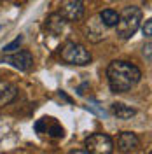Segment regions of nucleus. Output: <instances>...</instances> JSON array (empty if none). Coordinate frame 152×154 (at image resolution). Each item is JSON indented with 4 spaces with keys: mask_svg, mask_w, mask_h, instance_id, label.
Returning a JSON list of instances; mask_svg holds the SVG:
<instances>
[{
    "mask_svg": "<svg viewBox=\"0 0 152 154\" xmlns=\"http://www.w3.org/2000/svg\"><path fill=\"white\" fill-rule=\"evenodd\" d=\"M68 154H89L87 151H81V149H75V151H72V152H68Z\"/></svg>",
    "mask_w": 152,
    "mask_h": 154,
    "instance_id": "17",
    "label": "nucleus"
},
{
    "mask_svg": "<svg viewBox=\"0 0 152 154\" xmlns=\"http://www.w3.org/2000/svg\"><path fill=\"white\" fill-rule=\"evenodd\" d=\"M16 96H18V88L7 81H0V107L9 105Z\"/></svg>",
    "mask_w": 152,
    "mask_h": 154,
    "instance_id": "9",
    "label": "nucleus"
},
{
    "mask_svg": "<svg viewBox=\"0 0 152 154\" xmlns=\"http://www.w3.org/2000/svg\"><path fill=\"white\" fill-rule=\"evenodd\" d=\"M105 28H107V26L100 21V18H98V16H93V18L84 25V33L91 42H100V40L105 38Z\"/></svg>",
    "mask_w": 152,
    "mask_h": 154,
    "instance_id": "6",
    "label": "nucleus"
},
{
    "mask_svg": "<svg viewBox=\"0 0 152 154\" xmlns=\"http://www.w3.org/2000/svg\"><path fill=\"white\" fill-rule=\"evenodd\" d=\"M152 44H150V40H147V44L143 46V56H145V60H147V63H150L152 61Z\"/></svg>",
    "mask_w": 152,
    "mask_h": 154,
    "instance_id": "16",
    "label": "nucleus"
},
{
    "mask_svg": "<svg viewBox=\"0 0 152 154\" xmlns=\"http://www.w3.org/2000/svg\"><path fill=\"white\" fill-rule=\"evenodd\" d=\"M98 18H100V21L103 23L107 28H110V26H115V25H117L119 14H117V11H114V9H105L98 14Z\"/></svg>",
    "mask_w": 152,
    "mask_h": 154,
    "instance_id": "12",
    "label": "nucleus"
},
{
    "mask_svg": "<svg viewBox=\"0 0 152 154\" xmlns=\"http://www.w3.org/2000/svg\"><path fill=\"white\" fill-rule=\"evenodd\" d=\"M142 9L140 7H126V9L119 14V21H117V35L124 40H128V38H131L138 32L140 28V23H142Z\"/></svg>",
    "mask_w": 152,
    "mask_h": 154,
    "instance_id": "2",
    "label": "nucleus"
},
{
    "mask_svg": "<svg viewBox=\"0 0 152 154\" xmlns=\"http://www.w3.org/2000/svg\"><path fill=\"white\" fill-rule=\"evenodd\" d=\"M110 112L117 117V119H131L135 114H136V110H135L133 107L129 105H124L121 102H115L110 105Z\"/></svg>",
    "mask_w": 152,
    "mask_h": 154,
    "instance_id": "11",
    "label": "nucleus"
},
{
    "mask_svg": "<svg viewBox=\"0 0 152 154\" xmlns=\"http://www.w3.org/2000/svg\"><path fill=\"white\" fill-rule=\"evenodd\" d=\"M67 26V21L61 18V14L59 12H54V14H51L47 19H46V28H47L49 33H53V35H59L63 30Z\"/></svg>",
    "mask_w": 152,
    "mask_h": 154,
    "instance_id": "10",
    "label": "nucleus"
},
{
    "mask_svg": "<svg viewBox=\"0 0 152 154\" xmlns=\"http://www.w3.org/2000/svg\"><path fill=\"white\" fill-rule=\"evenodd\" d=\"M84 151L89 154H114V142L107 133H93L86 138Z\"/></svg>",
    "mask_w": 152,
    "mask_h": 154,
    "instance_id": "4",
    "label": "nucleus"
},
{
    "mask_svg": "<svg viewBox=\"0 0 152 154\" xmlns=\"http://www.w3.org/2000/svg\"><path fill=\"white\" fill-rule=\"evenodd\" d=\"M142 32H143V35L147 37V40H150V37H152V19H147V21L143 23Z\"/></svg>",
    "mask_w": 152,
    "mask_h": 154,
    "instance_id": "15",
    "label": "nucleus"
},
{
    "mask_svg": "<svg viewBox=\"0 0 152 154\" xmlns=\"http://www.w3.org/2000/svg\"><path fill=\"white\" fill-rule=\"evenodd\" d=\"M5 61L9 65H12L14 68L21 70V72H28V70L33 68V56H32V53H28V51H19L16 54L5 58Z\"/></svg>",
    "mask_w": 152,
    "mask_h": 154,
    "instance_id": "8",
    "label": "nucleus"
},
{
    "mask_svg": "<svg viewBox=\"0 0 152 154\" xmlns=\"http://www.w3.org/2000/svg\"><path fill=\"white\" fill-rule=\"evenodd\" d=\"M46 131H47L51 137H63V135H65V130L58 125V123H53L49 128H46Z\"/></svg>",
    "mask_w": 152,
    "mask_h": 154,
    "instance_id": "13",
    "label": "nucleus"
},
{
    "mask_svg": "<svg viewBox=\"0 0 152 154\" xmlns=\"http://www.w3.org/2000/svg\"><path fill=\"white\" fill-rule=\"evenodd\" d=\"M108 86L114 93L131 91L142 79V70L126 60H114L107 68Z\"/></svg>",
    "mask_w": 152,
    "mask_h": 154,
    "instance_id": "1",
    "label": "nucleus"
},
{
    "mask_svg": "<svg viewBox=\"0 0 152 154\" xmlns=\"http://www.w3.org/2000/svg\"><path fill=\"white\" fill-rule=\"evenodd\" d=\"M140 147V138L133 131H123L117 138V149L124 154H131Z\"/></svg>",
    "mask_w": 152,
    "mask_h": 154,
    "instance_id": "7",
    "label": "nucleus"
},
{
    "mask_svg": "<svg viewBox=\"0 0 152 154\" xmlns=\"http://www.w3.org/2000/svg\"><path fill=\"white\" fill-rule=\"evenodd\" d=\"M59 58L68 63V65H77V67H84V65H89L91 63V53L79 42H74V40H68L63 44V48L59 51Z\"/></svg>",
    "mask_w": 152,
    "mask_h": 154,
    "instance_id": "3",
    "label": "nucleus"
},
{
    "mask_svg": "<svg viewBox=\"0 0 152 154\" xmlns=\"http://www.w3.org/2000/svg\"><path fill=\"white\" fill-rule=\"evenodd\" d=\"M21 42H23V37L19 35V37H16L11 44H7V46H4V53H12V51H16V49L21 46Z\"/></svg>",
    "mask_w": 152,
    "mask_h": 154,
    "instance_id": "14",
    "label": "nucleus"
},
{
    "mask_svg": "<svg viewBox=\"0 0 152 154\" xmlns=\"http://www.w3.org/2000/svg\"><path fill=\"white\" fill-rule=\"evenodd\" d=\"M59 14L65 21L82 19V16H84V0H63Z\"/></svg>",
    "mask_w": 152,
    "mask_h": 154,
    "instance_id": "5",
    "label": "nucleus"
}]
</instances>
